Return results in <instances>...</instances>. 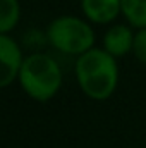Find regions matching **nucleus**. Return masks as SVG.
<instances>
[{
    "label": "nucleus",
    "instance_id": "0eeeda50",
    "mask_svg": "<svg viewBox=\"0 0 146 148\" xmlns=\"http://www.w3.org/2000/svg\"><path fill=\"white\" fill-rule=\"evenodd\" d=\"M19 0H0V35H12L21 21Z\"/></svg>",
    "mask_w": 146,
    "mask_h": 148
},
{
    "label": "nucleus",
    "instance_id": "20e7f679",
    "mask_svg": "<svg viewBox=\"0 0 146 148\" xmlns=\"http://www.w3.org/2000/svg\"><path fill=\"white\" fill-rule=\"evenodd\" d=\"M24 50L12 35H0V88L17 83L24 64Z\"/></svg>",
    "mask_w": 146,
    "mask_h": 148
},
{
    "label": "nucleus",
    "instance_id": "423d86ee",
    "mask_svg": "<svg viewBox=\"0 0 146 148\" xmlns=\"http://www.w3.org/2000/svg\"><path fill=\"white\" fill-rule=\"evenodd\" d=\"M81 16L93 26H112L122 16V0H79Z\"/></svg>",
    "mask_w": 146,
    "mask_h": 148
},
{
    "label": "nucleus",
    "instance_id": "7ed1b4c3",
    "mask_svg": "<svg viewBox=\"0 0 146 148\" xmlns=\"http://www.w3.org/2000/svg\"><path fill=\"white\" fill-rule=\"evenodd\" d=\"M45 35L48 45L55 52L74 59L96 47L95 26L83 16H74V14L57 16L48 23Z\"/></svg>",
    "mask_w": 146,
    "mask_h": 148
},
{
    "label": "nucleus",
    "instance_id": "f03ea898",
    "mask_svg": "<svg viewBox=\"0 0 146 148\" xmlns=\"http://www.w3.org/2000/svg\"><path fill=\"white\" fill-rule=\"evenodd\" d=\"M64 83V71L59 60L45 52H31L26 55L17 77L23 93L40 103L55 98Z\"/></svg>",
    "mask_w": 146,
    "mask_h": 148
},
{
    "label": "nucleus",
    "instance_id": "f257e3e1",
    "mask_svg": "<svg viewBox=\"0 0 146 148\" xmlns=\"http://www.w3.org/2000/svg\"><path fill=\"white\" fill-rule=\"evenodd\" d=\"M74 77L81 93L93 102H105L119 88V60L102 47H95L74 60Z\"/></svg>",
    "mask_w": 146,
    "mask_h": 148
},
{
    "label": "nucleus",
    "instance_id": "6e6552de",
    "mask_svg": "<svg viewBox=\"0 0 146 148\" xmlns=\"http://www.w3.org/2000/svg\"><path fill=\"white\" fill-rule=\"evenodd\" d=\"M124 23L134 29L146 28V0H122Z\"/></svg>",
    "mask_w": 146,
    "mask_h": 148
},
{
    "label": "nucleus",
    "instance_id": "39448f33",
    "mask_svg": "<svg viewBox=\"0 0 146 148\" xmlns=\"http://www.w3.org/2000/svg\"><path fill=\"white\" fill-rule=\"evenodd\" d=\"M134 36H136V29L132 26H129L127 23H113L103 31L102 48L117 60L124 59L129 53H132Z\"/></svg>",
    "mask_w": 146,
    "mask_h": 148
},
{
    "label": "nucleus",
    "instance_id": "9d476101",
    "mask_svg": "<svg viewBox=\"0 0 146 148\" xmlns=\"http://www.w3.org/2000/svg\"><path fill=\"white\" fill-rule=\"evenodd\" d=\"M145 148H146V145H145Z\"/></svg>",
    "mask_w": 146,
    "mask_h": 148
},
{
    "label": "nucleus",
    "instance_id": "1a4fd4ad",
    "mask_svg": "<svg viewBox=\"0 0 146 148\" xmlns=\"http://www.w3.org/2000/svg\"><path fill=\"white\" fill-rule=\"evenodd\" d=\"M132 57L146 66V28L145 29H136L134 36V47H132Z\"/></svg>",
    "mask_w": 146,
    "mask_h": 148
}]
</instances>
